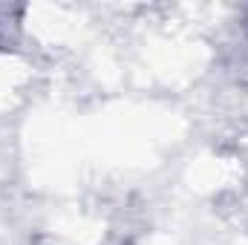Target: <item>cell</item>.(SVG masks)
I'll list each match as a JSON object with an SVG mask.
<instances>
[{
	"mask_svg": "<svg viewBox=\"0 0 248 245\" xmlns=\"http://www.w3.org/2000/svg\"><path fill=\"white\" fill-rule=\"evenodd\" d=\"M9 29L12 32L17 29V12L0 6V46H9V41L15 38V35H9Z\"/></svg>",
	"mask_w": 248,
	"mask_h": 245,
	"instance_id": "obj_1",
	"label": "cell"
}]
</instances>
